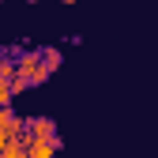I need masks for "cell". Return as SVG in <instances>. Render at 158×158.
Returning <instances> with one entry per match:
<instances>
[{
	"label": "cell",
	"mask_w": 158,
	"mask_h": 158,
	"mask_svg": "<svg viewBox=\"0 0 158 158\" xmlns=\"http://www.w3.org/2000/svg\"><path fill=\"white\" fill-rule=\"evenodd\" d=\"M11 102H15V87H11V83H0V109L11 106Z\"/></svg>",
	"instance_id": "obj_6"
},
{
	"label": "cell",
	"mask_w": 158,
	"mask_h": 158,
	"mask_svg": "<svg viewBox=\"0 0 158 158\" xmlns=\"http://www.w3.org/2000/svg\"><path fill=\"white\" fill-rule=\"evenodd\" d=\"M19 143L23 147H30V143H56V124L49 117H27V135Z\"/></svg>",
	"instance_id": "obj_2"
},
{
	"label": "cell",
	"mask_w": 158,
	"mask_h": 158,
	"mask_svg": "<svg viewBox=\"0 0 158 158\" xmlns=\"http://www.w3.org/2000/svg\"><path fill=\"white\" fill-rule=\"evenodd\" d=\"M56 147L60 143H30L27 151H30V158H56Z\"/></svg>",
	"instance_id": "obj_4"
},
{
	"label": "cell",
	"mask_w": 158,
	"mask_h": 158,
	"mask_svg": "<svg viewBox=\"0 0 158 158\" xmlns=\"http://www.w3.org/2000/svg\"><path fill=\"white\" fill-rule=\"evenodd\" d=\"M15 75L23 79L27 87H38V83H45L53 72H49V64H45V53H42V49H30V53H19V56H15Z\"/></svg>",
	"instance_id": "obj_1"
},
{
	"label": "cell",
	"mask_w": 158,
	"mask_h": 158,
	"mask_svg": "<svg viewBox=\"0 0 158 158\" xmlns=\"http://www.w3.org/2000/svg\"><path fill=\"white\" fill-rule=\"evenodd\" d=\"M0 158H30V151L15 139V143H8V147H4V154H0Z\"/></svg>",
	"instance_id": "obj_5"
},
{
	"label": "cell",
	"mask_w": 158,
	"mask_h": 158,
	"mask_svg": "<svg viewBox=\"0 0 158 158\" xmlns=\"http://www.w3.org/2000/svg\"><path fill=\"white\" fill-rule=\"evenodd\" d=\"M45 53V64H49V72H56L60 68V49H42Z\"/></svg>",
	"instance_id": "obj_7"
},
{
	"label": "cell",
	"mask_w": 158,
	"mask_h": 158,
	"mask_svg": "<svg viewBox=\"0 0 158 158\" xmlns=\"http://www.w3.org/2000/svg\"><path fill=\"white\" fill-rule=\"evenodd\" d=\"M64 4H83V0H64Z\"/></svg>",
	"instance_id": "obj_8"
},
{
	"label": "cell",
	"mask_w": 158,
	"mask_h": 158,
	"mask_svg": "<svg viewBox=\"0 0 158 158\" xmlns=\"http://www.w3.org/2000/svg\"><path fill=\"white\" fill-rule=\"evenodd\" d=\"M0 83H15V56L0 53Z\"/></svg>",
	"instance_id": "obj_3"
}]
</instances>
